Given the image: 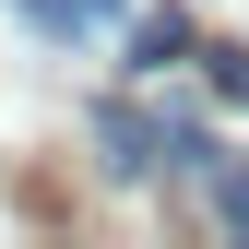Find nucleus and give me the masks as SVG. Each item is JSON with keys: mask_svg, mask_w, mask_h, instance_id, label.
I'll list each match as a JSON object with an SVG mask.
<instances>
[{"mask_svg": "<svg viewBox=\"0 0 249 249\" xmlns=\"http://www.w3.org/2000/svg\"><path fill=\"white\" fill-rule=\"evenodd\" d=\"M83 131H95L107 178H154V166H166V131H154V119H142L131 95H95V107H83Z\"/></svg>", "mask_w": 249, "mask_h": 249, "instance_id": "nucleus-1", "label": "nucleus"}, {"mask_svg": "<svg viewBox=\"0 0 249 249\" xmlns=\"http://www.w3.org/2000/svg\"><path fill=\"white\" fill-rule=\"evenodd\" d=\"M178 59H202V36H190V12L166 0V12H142V24H131V71H154V83H166Z\"/></svg>", "mask_w": 249, "mask_h": 249, "instance_id": "nucleus-2", "label": "nucleus"}, {"mask_svg": "<svg viewBox=\"0 0 249 249\" xmlns=\"http://www.w3.org/2000/svg\"><path fill=\"white\" fill-rule=\"evenodd\" d=\"M24 12H36V36H59V48H71V36H95L119 0H24Z\"/></svg>", "mask_w": 249, "mask_h": 249, "instance_id": "nucleus-3", "label": "nucleus"}, {"mask_svg": "<svg viewBox=\"0 0 249 249\" xmlns=\"http://www.w3.org/2000/svg\"><path fill=\"white\" fill-rule=\"evenodd\" d=\"M202 190H213V226H226V237H249V178H237V166H213Z\"/></svg>", "mask_w": 249, "mask_h": 249, "instance_id": "nucleus-4", "label": "nucleus"}, {"mask_svg": "<svg viewBox=\"0 0 249 249\" xmlns=\"http://www.w3.org/2000/svg\"><path fill=\"white\" fill-rule=\"evenodd\" d=\"M202 83H213L226 107H249V48H202Z\"/></svg>", "mask_w": 249, "mask_h": 249, "instance_id": "nucleus-5", "label": "nucleus"}]
</instances>
